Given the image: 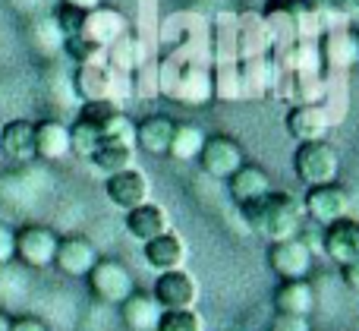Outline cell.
Returning a JSON list of instances; mask_svg holds the SVG:
<instances>
[{
	"instance_id": "9",
	"label": "cell",
	"mask_w": 359,
	"mask_h": 331,
	"mask_svg": "<svg viewBox=\"0 0 359 331\" xmlns=\"http://www.w3.org/2000/svg\"><path fill=\"white\" fill-rule=\"evenodd\" d=\"M104 193H107V199H111L114 208H120V212H133V208L145 205V202L151 199V183L142 170L133 168V170H123V174L107 177Z\"/></svg>"
},
{
	"instance_id": "20",
	"label": "cell",
	"mask_w": 359,
	"mask_h": 331,
	"mask_svg": "<svg viewBox=\"0 0 359 331\" xmlns=\"http://www.w3.org/2000/svg\"><path fill=\"white\" fill-rule=\"evenodd\" d=\"M227 187H230L233 202L243 208V205H249V202L262 199L265 193H271V177H268V170L259 168V164H243L227 180Z\"/></svg>"
},
{
	"instance_id": "30",
	"label": "cell",
	"mask_w": 359,
	"mask_h": 331,
	"mask_svg": "<svg viewBox=\"0 0 359 331\" xmlns=\"http://www.w3.org/2000/svg\"><path fill=\"white\" fill-rule=\"evenodd\" d=\"M10 331H50V328L38 316H19V319H13Z\"/></svg>"
},
{
	"instance_id": "19",
	"label": "cell",
	"mask_w": 359,
	"mask_h": 331,
	"mask_svg": "<svg viewBox=\"0 0 359 331\" xmlns=\"http://www.w3.org/2000/svg\"><path fill=\"white\" fill-rule=\"evenodd\" d=\"M161 313L164 309L158 306L151 290H136L133 297H126V300L120 303V316H123V325L130 331H155Z\"/></svg>"
},
{
	"instance_id": "22",
	"label": "cell",
	"mask_w": 359,
	"mask_h": 331,
	"mask_svg": "<svg viewBox=\"0 0 359 331\" xmlns=\"http://www.w3.org/2000/svg\"><path fill=\"white\" fill-rule=\"evenodd\" d=\"M205 139H208V136H205V130L198 123H177L174 126V136H170L168 155L174 158V161H198Z\"/></svg>"
},
{
	"instance_id": "2",
	"label": "cell",
	"mask_w": 359,
	"mask_h": 331,
	"mask_svg": "<svg viewBox=\"0 0 359 331\" xmlns=\"http://www.w3.org/2000/svg\"><path fill=\"white\" fill-rule=\"evenodd\" d=\"M293 170L306 187H325V183H337V170H341V158H337L334 145L328 139L322 142H303L293 155Z\"/></svg>"
},
{
	"instance_id": "7",
	"label": "cell",
	"mask_w": 359,
	"mask_h": 331,
	"mask_svg": "<svg viewBox=\"0 0 359 331\" xmlns=\"http://www.w3.org/2000/svg\"><path fill=\"white\" fill-rule=\"evenodd\" d=\"M198 164L208 177H221V180H230L236 170L246 164V155H243V145L230 136H208L202 145V155H198Z\"/></svg>"
},
{
	"instance_id": "15",
	"label": "cell",
	"mask_w": 359,
	"mask_h": 331,
	"mask_svg": "<svg viewBox=\"0 0 359 331\" xmlns=\"http://www.w3.org/2000/svg\"><path fill=\"white\" fill-rule=\"evenodd\" d=\"M126 234L139 243H149V240L170 234V215L168 208L155 205V202H145V205L126 212Z\"/></svg>"
},
{
	"instance_id": "12",
	"label": "cell",
	"mask_w": 359,
	"mask_h": 331,
	"mask_svg": "<svg viewBox=\"0 0 359 331\" xmlns=\"http://www.w3.org/2000/svg\"><path fill=\"white\" fill-rule=\"evenodd\" d=\"M142 256H145V265H149V269H155L158 275H164V271L186 269L189 252H186L183 240L170 231V234H161V237L149 240V243H142Z\"/></svg>"
},
{
	"instance_id": "28",
	"label": "cell",
	"mask_w": 359,
	"mask_h": 331,
	"mask_svg": "<svg viewBox=\"0 0 359 331\" xmlns=\"http://www.w3.org/2000/svg\"><path fill=\"white\" fill-rule=\"evenodd\" d=\"M268 331H312L309 319L306 316H287V313H274L271 325H268Z\"/></svg>"
},
{
	"instance_id": "16",
	"label": "cell",
	"mask_w": 359,
	"mask_h": 331,
	"mask_svg": "<svg viewBox=\"0 0 359 331\" xmlns=\"http://www.w3.org/2000/svg\"><path fill=\"white\" fill-rule=\"evenodd\" d=\"M325 252L334 259L337 265H350L359 259V221L344 218L325 231Z\"/></svg>"
},
{
	"instance_id": "1",
	"label": "cell",
	"mask_w": 359,
	"mask_h": 331,
	"mask_svg": "<svg viewBox=\"0 0 359 331\" xmlns=\"http://www.w3.org/2000/svg\"><path fill=\"white\" fill-rule=\"evenodd\" d=\"M243 218H246L249 231L259 234V237L280 243V240H293L299 237V224H303V205L293 199L290 193H280L271 189L262 199L249 202L240 208Z\"/></svg>"
},
{
	"instance_id": "10",
	"label": "cell",
	"mask_w": 359,
	"mask_h": 331,
	"mask_svg": "<svg viewBox=\"0 0 359 331\" xmlns=\"http://www.w3.org/2000/svg\"><path fill=\"white\" fill-rule=\"evenodd\" d=\"M101 252L88 237H60L54 256V269L63 271L67 278H88V271L98 265Z\"/></svg>"
},
{
	"instance_id": "33",
	"label": "cell",
	"mask_w": 359,
	"mask_h": 331,
	"mask_svg": "<svg viewBox=\"0 0 359 331\" xmlns=\"http://www.w3.org/2000/svg\"><path fill=\"white\" fill-rule=\"evenodd\" d=\"M63 6H73V10H82V13H92L101 6V0H60Z\"/></svg>"
},
{
	"instance_id": "25",
	"label": "cell",
	"mask_w": 359,
	"mask_h": 331,
	"mask_svg": "<svg viewBox=\"0 0 359 331\" xmlns=\"http://www.w3.org/2000/svg\"><path fill=\"white\" fill-rule=\"evenodd\" d=\"M155 331H205V322L198 309H168L161 313Z\"/></svg>"
},
{
	"instance_id": "13",
	"label": "cell",
	"mask_w": 359,
	"mask_h": 331,
	"mask_svg": "<svg viewBox=\"0 0 359 331\" xmlns=\"http://www.w3.org/2000/svg\"><path fill=\"white\" fill-rule=\"evenodd\" d=\"M174 120L168 117V114H149V117H142L136 123V130H133V142H136L139 151H145V155H168L170 149V136H174Z\"/></svg>"
},
{
	"instance_id": "6",
	"label": "cell",
	"mask_w": 359,
	"mask_h": 331,
	"mask_svg": "<svg viewBox=\"0 0 359 331\" xmlns=\"http://www.w3.org/2000/svg\"><path fill=\"white\" fill-rule=\"evenodd\" d=\"M303 212L309 215L316 224L331 227L334 221H344L350 215V189L341 187V183L312 187L303 199Z\"/></svg>"
},
{
	"instance_id": "24",
	"label": "cell",
	"mask_w": 359,
	"mask_h": 331,
	"mask_svg": "<svg viewBox=\"0 0 359 331\" xmlns=\"http://www.w3.org/2000/svg\"><path fill=\"white\" fill-rule=\"evenodd\" d=\"M98 145H101V133L95 130V126L82 123V120H76V123L69 126V155L82 158V161H92Z\"/></svg>"
},
{
	"instance_id": "4",
	"label": "cell",
	"mask_w": 359,
	"mask_h": 331,
	"mask_svg": "<svg viewBox=\"0 0 359 331\" xmlns=\"http://www.w3.org/2000/svg\"><path fill=\"white\" fill-rule=\"evenodd\" d=\"M268 265H271V271L280 278V281H306V278H312L316 259H312V250L306 240L293 237V240L271 243Z\"/></svg>"
},
{
	"instance_id": "26",
	"label": "cell",
	"mask_w": 359,
	"mask_h": 331,
	"mask_svg": "<svg viewBox=\"0 0 359 331\" xmlns=\"http://www.w3.org/2000/svg\"><path fill=\"white\" fill-rule=\"evenodd\" d=\"M67 50L79 67H101V57H104V48L95 41H88L86 35H76V38H67Z\"/></svg>"
},
{
	"instance_id": "21",
	"label": "cell",
	"mask_w": 359,
	"mask_h": 331,
	"mask_svg": "<svg viewBox=\"0 0 359 331\" xmlns=\"http://www.w3.org/2000/svg\"><path fill=\"white\" fill-rule=\"evenodd\" d=\"M274 309L287 316H306L309 319L316 309V288L312 281H280V288L274 290Z\"/></svg>"
},
{
	"instance_id": "29",
	"label": "cell",
	"mask_w": 359,
	"mask_h": 331,
	"mask_svg": "<svg viewBox=\"0 0 359 331\" xmlns=\"http://www.w3.org/2000/svg\"><path fill=\"white\" fill-rule=\"evenodd\" d=\"M13 259H16V231L0 221V265L13 262Z\"/></svg>"
},
{
	"instance_id": "35",
	"label": "cell",
	"mask_w": 359,
	"mask_h": 331,
	"mask_svg": "<svg viewBox=\"0 0 359 331\" xmlns=\"http://www.w3.org/2000/svg\"><path fill=\"white\" fill-rule=\"evenodd\" d=\"M0 133H4V120H0Z\"/></svg>"
},
{
	"instance_id": "5",
	"label": "cell",
	"mask_w": 359,
	"mask_h": 331,
	"mask_svg": "<svg viewBox=\"0 0 359 331\" xmlns=\"http://www.w3.org/2000/svg\"><path fill=\"white\" fill-rule=\"evenodd\" d=\"M57 246H60V237L44 224H25L16 231V259L29 269H50Z\"/></svg>"
},
{
	"instance_id": "31",
	"label": "cell",
	"mask_w": 359,
	"mask_h": 331,
	"mask_svg": "<svg viewBox=\"0 0 359 331\" xmlns=\"http://www.w3.org/2000/svg\"><path fill=\"white\" fill-rule=\"evenodd\" d=\"M341 269H344V275H341L344 284H347L353 294H359V259L356 262H350V265H341Z\"/></svg>"
},
{
	"instance_id": "3",
	"label": "cell",
	"mask_w": 359,
	"mask_h": 331,
	"mask_svg": "<svg viewBox=\"0 0 359 331\" xmlns=\"http://www.w3.org/2000/svg\"><path fill=\"white\" fill-rule=\"evenodd\" d=\"M86 281L101 303H114V306H120L126 297H133L139 290L133 271L120 259H98V265L88 271Z\"/></svg>"
},
{
	"instance_id": "32",
	"label": "cell",
	"mask_w": 359,
	"mask_h": 331,
	"mask_svg": "<svg viewBox=\"0 0 359 331\" xmlns=\"http://www.w3.org/2000/svg\"><path fill=\"white\" fill-rule=\"evenodd\" d=\"M334 10L347 13V16H359V0H328Z\"/></svg>"
},
{
	"instance_id": "23",
	"label": "cell",
	"mask_w": 359,
	"mask_h": 331,
	"mask_svg": "<svg viewBox=\"0 0 359 331\" xmlns=\"http://www.w3.org/2000/svg\"><path fill=\"white\" fill-rule=\"evenodd\" d=\"M76 88H79V95L86 101H107L111 98V76L101 67H79Z\"/></svg>"
},
{
	"instance_id": "34",
	"label": "cell",
	"mask_w": 359,
	"mask_h": 331,
	"mask_svg": "<svg viewBox=\"0 0 359 331\" xmlns=\"http://www.w3.org/2000/svg\"><path fill=\"white\" fill-rule=\"evenodd\" d=\"M10 325H13V319L4 313V309H0V331H10Z\"/></svg>"
},
{
	"instance_id": "8",
	"label": "cell",
	"mask_w": 359,
	"mask_h": 331,
	"mask_svg": "<svg viewBox=\"0 0 359 331\" xmlns=\"http://www.w3.org/2000/svg\"><path fill=\"white\" fill-rule=\"evenodd\" d=\"M151 297L158 300V306L168 309H196L198 303V281L192 278V271L180 269V271H164L158 275Z\"/></svg>"
},
{
	"instance_id": "17",
	"label": "cell",
	"mask_w": 359,
	"mask_h": 331,
	"mask_svg": "<svg viewBox=\"0 0 359 331\" xmlns=\"http://www.w3.org/2000/svg\"><path fill=\"white\" fill-rule=\"evenodd\" d=\"M35 158H41V161L69 158V126L63 120L48 117L35 123Z\"/></svg>"
},
{
	"instance_id": "27",
	"label": "cell",
	"mask_w": 359,
	"mask_h": 331,
	"mask_svg": "<svg viewBox=\"0 0 359 331\" xmlns=\"http://www.w3.org/2000/svg\"><path fill=\"white\" fill-rule=\"evenodd\" d=\"M57 25H60L63 38H76V35H82V25H86V13L60 4V10H57Z\"/></svg>"
},
{
	"instance_id": "18",
	"label": "cell",
	"mask_w": 359,
	"mask_h": 331,
	"mask_svg": "<svg viewBox=\"0 0 359 331\" xmlns=\"http://www.w3.org/2000/svg\"><path fill=\"white\" fill-rule=\"evenodd\" d=\"M136 151L139 149L133 139H101V145L92 155V164L101 174L114 177V174H123V170L136 168Z\"/></svg>"
},
{
	"instance_id": "14",
	"label": "cell",
	"mask_w": 359,
	"mask_h": 331,
	"mask_svg": "<svg viewBox=\"0 0 359 331\" xmlns=\"http://www.w3.org/2000/svg\"><path fill=\"white\" fill-rule=\"evenodd\" d=\"M0 155L13 164L35 161V123L32 120H10V123H4Z\"/></svg>"
},
{
	"instance_id": "11",
	"label": "cell",
	"mask_w": 359,
	"mask_h": 331,
	"mask_svg": "<svg viewBox=\"0 0 359 331\" xmlns=\"http://www.w3.org/2000/svg\"><path fill=\"white\" fill-rule=\"evenodd\" d=\"M331 130V117L322 104H297L290 114H287V133L303 142H322Z\"/></svg>"
}]
</instances>
